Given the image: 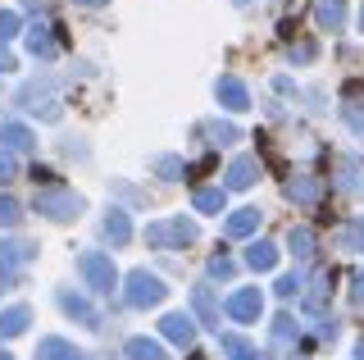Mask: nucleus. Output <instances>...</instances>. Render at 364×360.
<instances>
[{"instance_id":"33","label":"nucleus","mask_w":364,"mask_h":360,"mask_svg":"<svg viewBox=\"0 0 364 360\" xmlns=\"http://www.w3.org/2000/svg\"><path fill=\"white\" fill-rule=\"evenodd\" d=\"M210 274H214V278H232V260H223V255H214V260H210Z\"/></svg>"},{"instance_id":"40","label":"nucleus","mask_w":364,"mask_h":360,"mask_svg":"<svg viewBox=\"0 0 364 360\" xmlns=\"http://www.w3.org/2000/svg\"><path fill=\"white\" fill-rule=\"evenodd\" d=\"M0 360H14V356H9V351H0Z\"/></svg>"},{"instance_id":"17","label":"nucleus","mask_w":364,"mask_h":360,"mask_svg":"<svg viewBox=\"0 0 364 360\" xmlns=\"http://www.w3.org/2000/svg\"><path fill=\"white\" fill-rule=\"evenodd\" d=\"M191 306H196L200 324H210V329H219V310H214V297H210V287H205V283H196V287H191Z\"/></svg>"},{"instance_id":"11","label":"nucleus","mask_w":364,"mask_h":360,"mask_svg":"<svg viewBox=\"0 0 364 360\" xmlns=\"http://www.w3.org/2000/svg\"><path fill=\"white\" fill-rule=\"evenodd\" d=\"M0 146H5V151H32L37 137H32L23 123H0Z\"/></svg>"},{"instance_id":"43","label":"nucleus","mask_w":364,"mask_h":360,"mask_svg":"<svg viewBox=\"0 0 364 360\" xmlns=\"http://www.w3.org/2000/svg\"><path fill=\"white\" fill-rule=\"evenodd\" d=\"M232 5H250V0H232Z\"/></svg>"},{"instance_id":"10","label":"nucleus","mask_w":364,"mask_h":360,"mask_svg":"<svg viewBox=\"0 0 364 360\" xmlns=\"http://www.w3.org/2000/svg\"><path fill=\"white\" fill-rule=\"evenodd\" d=\"M259 219H264V215H259L255 206H246V210H237V215H228L223 228H228V238H250V233L259 228Z\"/></svg>"},{"instance_id":"14","label":"nucleus","mask_w":364,"mask_h":360,"mask_svg":"<svg viewBox=\"0 0 364 360\" xmlns=\"http://www.w3.org/2000/svg\"><path fill=\"white\" fill-rule=\"evenodd\" d=\"M314 18H318V28H328V32H337L341 23H346V0H318V9H314Z\"/></svg>"},{"instance_id":"4","label":"nucleus","mask_w":364,"mask_h":360,"mask_svg":"<svg viewBox=\"0 0 364 360\" xmlns=\"http://www.w3.org/2000/svg\"><path fill=\"white\" fill-rule=\"evenodd\" d=\"M128 306H136V310H146V306H159V301H164V283H159L155 274H146V269H136V274H128Z\"/></svg>"},{"instance_id":"1","label":"nucleus","mask_w":364,"mask_h":360,"mask_svg":"<svg viewBox=\"0 0 364 360\" xmlns=\"http://www.w3.org/2000/svg\"><path fill=\"white\" fill-rule=\"evenodd\" d=\"M32 206H37L46 219H55V223H68V219L82 215V196L64 192V187H46V192H37V201H32Z\"/></svg>"},{"instance_id":"18","label":"nucleus","mask_w":364,"mask_h":360,"mask_svg":"<svg viewBox=\"0 0 364 360\" xmlns=\"http://www.w3.org/2000/svg\"><path fill=\"white\" fill-rule=\"evenodd\" d=\"M28 319H32V310H28V306H9L5 314H0V337H18V333H28Z\"/></svg>"},{"instance_id":"12","label":"nucleus","mask_w":364,"mask_h":360,"mask_svg":"<svg viewBox=\"0 0 364 360\" xmlns=\"http://www.w3.org/2000/svg\"><path fill=\"white\" fill-rule=\"evenodd\" d=\"M223 201H228V187H196V192H191V206H196L200 215H219Z\"/></svg>"},{"instance_id":"23","label":"nucleus","mask_w":364,"mask_h":360,"mask_svg":"<svg viewBox=\"0 0 364 360\" xmlns=\"http://www.w3.org/2000/svg\"><path fill=\"white\" fill-rule=\"evenodd\" d=\"M128 356L132 360H168L164 346H159L155 337H132V342H128Z\"/></svg>"},{"instance_id":"19","label":"nucleus","mask_w":364,"mask_h":360,"mask_svg":"<svg viewBox=\"0 0 364 360\" xmlns=\"http://www.w3.org/2000/svg\"><path fill=\"white\" fill-rule=\"evenodd\" d=\"M287 196L296 201V206H314V201H318V178H310V174L291 178V183H287Z\"/></svg>"},{"instance_id":"2","label":"nucleus","mask_w":364,"mask_h":360,"mask_svg":"<svg viewBox=\"0 0 364 360\" xmlns=\"http://www.w3.org/2000/svg\"><path fill=\"white\" fill-rule=\"evenodd\" d=\"M37 260V246L32 242H0V287H14L18 274Z\"/></svg>"},{"instance_id":"9","label":"nucleus","mask_w":364,"mask_h":360,"mask_svg":"<svg viewBox=\"0 0 364 360\" xmlns=\"http://www.w3.org/2000/svg\"><path fill=\"white\" fill-rule=\"evenodd\" d=\"M159 329H164L168 342H178V346H191V337H196V329H191V314H164L159 319Z\"/></svg>"},{"instance_id":"41","label":"nucleus","mask_w":364,"mask_h":360,"mask_svg":"<svg viewBox=\"0 0 364 360\" xmlns=\"http://www.w3.org/2000/svg\"><path fill=\"white\" fill-rule=\"evenodd\" d=\"M360 28H364V5H360Z\"/></svg>"},{"instance_id":"34","label":"nucleus","mask_w":364,"mask_h":360,"mask_svg":"<svg viewBox=\"0 0 364 360\" xmlns=\"http://www.w3.org/2000/svg\"><path fill=\"white\" fill-rule=\"evenodd\" d=\"M346 123H350V128H355L360 137H364V110H360V105H346Z\"/></svg>"},{"instance_id":"20","label":"nucleus","mask_w":364,"mask_h":360,"mask_svg":"<svg viewBox=\"0 0 364 360\" xmlns=\"http://www.w3.org/2000/svg\"><path fill=\"white\" fill-rule=\"evenodd\" d=\"M246 265L250 269H273V265H278V246H273V242H255L246 251Z\"/></svg>"},{"instance_id":"13","label":"nucleus","mask_w":364,"mask_h":360,"mask_svg":"<svg viewBox=\"0 0 364 360\" xmlns=\"http://www.w3.org/2000/svg\"><path fill=\"white\" fill-rule=\"evenodd\" d=\"M60 306H64L68 314H73V319H77V324H87V329H96V324H100V319H96V310H91V306H87V301H82V297H77V292H68V287L60 292Z\"/></svg>"},{"instance_id":"31","label":"nucleus","mask_w":364,"mask_h":360,"mask_svg":"<svg viewBox=\"0 0 364 360\" xmlns=\"http://www.w3.org/2000/svg\"><path fill=\"white\" fill-rule=\"evenodd\" d=\"M9 178H18V164L9 151H0V183H9Z\"/></svg>"},{"instance_id":"28","label":"nucleus","mask_w":364,"mask_h":360,"mask_svg":"<svg viewBox=\"0 0 364 360\" xmlns=\"http://www.w3.org/2000/svg\"><path fill=\"white\" fill-rule=\"evenodd\" d=\"M18 215H23V210H18V201H14V196H0V223H5V228H14Z\"/></svg>"},{"instance_id":"8","label":"nucleus","mask_w":364,"mask_h":360,"mask_svg":"<svg viewBox=\"0 0 364 360\" xmlns=\"http://www.w3.org/2000/svg\"><path fill=\"white\" fill-rule=\"evenodd\" d=\"M255 178H259V164H255V155H237V160L228 164V183H223V187L242 192V187H250Z\"/></svg>"},{"instance_id":"37","label":"nucleus","mask_w":364,"mask_h":360,"mask_svg":"<svg viewBox=\"0 0 364 360\" xmlns=\"http://www.w3.org/2000/svg\"><path fill=\"white\" fill-rule=\"evenodd\" d=\"M9 69H14V60H9V55L0 51V73H9Z\"/></svg>"},{"instance_id":"26","label":"nucleus","mask_w":364,"mask_h":360,"mask_svg":"<svg viewBox=\"0 0 364 360\" xmlns=\"http://www.w3.org/2000/svg\"><path fill=\"white\" fill-rule=\"evenodd\" d=\"M205 132H210V142H219V146H228V142L242 137V132H237L232 123H205Z\"/></svg>"},{"instance_id":"32","label":"nucleus","mask_w":364,"mask_h":360,"mask_svg":"<svg viewBox=\"0 0 364 360\" xmlns=\"http://www.w3.org/2000/svg\"><path fill=\"white\" fill-rule=\"evenodd\" d=\"M296 292H301V278H296V274H282L278 278V297H296Z\"/></svg>"},{"instance_id":"36","label":"nucleus","mask_w":364,"mask_h":360,"mask_svg":"<svg viewBox=\"0 0 364 360\" xmlns=\"http://www.w3.org/2000/svg\"><path fill=\"white\" fill-rule=\"evenodd\" d=\"M350 283H355V287H350V292H355V301H364V274H355Z\"/></svg>"},{"instance_id":"35","label":"nucleus","mask_w":364,"mask_h":360,"mask_svg":"<svg viewBox=\"0 0 364 360\" xmlns=\"http://www.w3.org/2000/svg\"><path fill=\"white\" fill-rule=\"evenodd\" d=\"M291 60H314V41H301V46L291 51Z\"/></svg>"},{"instance_id":"38","label":"nucleus","mask_w":364,"mask_h":360,"mask_svg":"<svg viewBox=\"0 0 364 360\" xmlns=\"http://www.w3.org/2000/svg\"><path fill=\"white\" fill-rule=\"evenodd\" d=\"M355 238H360V251H364V219L355 223Z\"/></svg>"},{"instance_id":"16","label":"nucleus","mask_w":364,"mask_h":360,"mask_svg":"<svg viewBox=\"0 0 364 360\" xmlns=\"http://www.w3.org/2000/svg\"><path fill=\"white\" fill-rule=\"evenodd\" d=\"M37 360H82V351H77V346H68L64 337H41Z\"/></svg>"},{"instance_id":"6","label":"nucleus","mask_w":364,"mask_h":360,"mask_svg":"<svg viewBox=\"0 0 364 360\" xmlns=\"http://www.w3.org/2000/svg\"><path fill=\"white\" fill-rule=\"evenodd\" d=\"M259 310H264V297L255 287H242V292L228 297V319H237V324H255Z\"/></svg>"},{"instance_id":"3","label":"nucleus","mask_w":364,"mask_h":360,"mask_svg":"<svg viewBox=\"0 0 364 360\" xmlns=\"http://www.w3.org/2000/svg\"><path fill=\"white\" fill-rule=\"evenodd\" d=\"M77 274L87 278L91 292H109L114 283H119V274H114V260H109L105 251H87L82 260H77Z\"/></svg>"},{"instance_id":"15","label":"nucleus","mask_w":364,"mask_h":360,"mask_svg":"<svg viewBox=\"0 0 364 360\" xmlns=\"http://www.w3.org/2000/svg\"><path fill=\"white\" fill-rule=\"evenodd\" d=\"M105 238L114 246H128L132 242V219L123 215V210H109V215H105Z\"/></svg>"},{"instance_id":"29","label":"nucleus","mask_w":364,"mask_h":360,"mask_svg":"<svg viewBox=\"0 0 364 360\" xmlns=\"http://www.w3.org/2000/svg\"><path fill=\"white\" fill-rule=\"evenodd\" d=\"M287 337H296V319H291V314H278V324H273V342H287Z\"/></svg>"},{"instance_id":"30","label":"nucleus","mask_w":364,"mask_h":360,"mask_svg":"<svg viewBox=\"0 0 364 360\" xmlns=\"http://www.w3.org/2000/svg\"><path fill=\"white\" fill-rule=\"evenodd\" d=\"M18 32V14L14 9H0V41H9Z\"/></svg>"},{"instance_id":"5","label":"nucleus","mask_w":364,"mask_h":360,"mask_svg":"<svg viewBox=\"0 0 364 360\" xmlns=\"http://www.w3.org/2000/svg\"><path fill=\"white\" fill-rule=\"evenodd\" d=\"M146 242L151 246H182V242H196V223L191 219H164V223H151L146 228Z\"/></svg>"},{"instance_id":"27","label":"nucleus","mask_w":364,"mask_h":360,"mask_svg":"<svg viewBox=\"0 0 364 360\" xmlns=\"http://www.w3.org/2000/svg\"><path fill=\"white\" fill-rule=\"evenodd\" d=\"M328 292H333V283H328V274H323V278H314V287H310V297H305V306H310V310H318V306L328 301Z\"/></svg>"},{"instance_id":"21","label":"nucleus","mask_w":364,"mask_h":360,"mask_svg":"<svg viewBox=\"0 0 364 360\" xmlns=\"http://www.w3.org/2000/svg\"><path fill=\"white\" fill-rule=\"evenodd\" d=\"M219 346L228 351V360H255V346H250L242 333H223V337H219Z\"/></svg>"},{"instance_id":"42","label":"nucleus","mask_w":364,"mask_h":360,"mask_svg":"<svg viewBox=\"0 0 364 360\" xmlns=\"http://www.w3.org/2000/svg\"><path fill=\"white\" fill-rule=\"evenodd\" d=\"M355 356H360V360H364V342H360V351H355Z\"/></svg>"},{"instance_id":"24","label":"nucleus","mask_w":364,"mask_h":360,"mask_svg":"<svg viewBox=\"0 0 364 360\" xmlns=\"http://www.w3.org/2000/svg\"><path fill=\"white\" fill-rule=\"evenodd\" d=\"M151 164H155V174H159V178H168V183H178V178L187 174V164H182L178 155H155Z\"/></svg>"},{"instance_id":"25","label":"nucleus","mask_w":364,"mask_h":360,"mask_svg":"<svg viewBox=\"0 0 364 360\" xmlns=\"http://www.w3.org/2000/svg\"><path fill=\"white\" fill-rule=\"evenodd\" d=\"M291 255H296V260H310V255H314V233L310 228L291 233Z\"/></svg>"},{"instance_id":"39","label":"nucleus","mask_w":364,"mask_h":360,"mask_svg":"<svg viewBox=\"0 0 364 360\" xmlns=\"http://www.w3.org/2000/svg\"><path fill=\"white\" fill-rule=\"evenodd\" d=\"M73 5H105V0H73Z\"/></svg>"},{"instance_id":"7","label":"nucleus","mask_w":364,"mask_h":360,"mask_svg":"<svg viewBox=\"0 0 364 360\" xmlns=\"http://www.w3.org/2000/svg\"><path fill=\"white\" fill-rule=\"evenodd\" d=\"M214 96H219V105H223V110H232V115L250 105V92H246V83H242V78H232V73H223L219 83H214Z\"/></svg>"},{"instance_id":"22","label":"nucleus","mask_w":364,"mask_h":360,"mask_svg":"<svg viewBox=\"0 0 364 360\" xmlns=\"http://www.w3.org/2000/svg\"><path fill=\"white\" fill-rule=\"evenodd\" d=\"M28 51L41 55V60H50V55H55V37H50V28H46V23H37V28L28 32Z\"/></svg>"}]
</instances>
